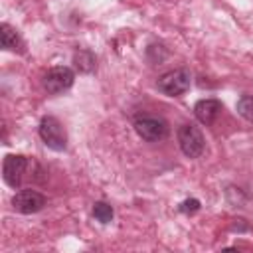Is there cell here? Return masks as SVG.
Returning <instances> with one entry per match:
<instances>
[{"label":"cell","instance_id":"cell-1","mask_svg":"<svg viewBox=\"0 0 253 253\" xmlns=\"http://www.w3.org/2000/svg\"><path fill=\"white\" fill-rule=\"evenodd\" d=\"M38 132H40L42 142H43L47 148H51V150H55V152L65 150V146H67V132H65L63 125H61L55 117H51V115L42 117Z\"/></svg>","mask_w":253,"mask_h":253},{"label":"cell","instance_id":"cell-2","mask_svg":"<svg viewBox=\"0 0 253 253\" xmlns=\"http://www.w3.org/2000/svg\"><path fill=\"white\" fill-rule=\"evenodd\" d=\"M190 83H192L190 71L180 67V69H172V71L162 73L156 81V87L166 97H180L190 89Z\"/></svg>","mask_w":253,"mask_h":253},{"label":"cell","instance_id":"cell-3","mask_svg":"<svg viewBox=\"0 0 253 253\" xmlns=\"http://www.w3.org/2000/svg\"><path fill=\"white\" fill-rule=\"evenodd\" d=\"M134 130L146 142L164 140L168 136V132H170L168 123L162 117H154V115H138L134 119Z\"/></svg>","mask_w":253,"mask_h":253},{"label":"cell","instance_id":"cell-4","mask_svg":"<svg viewBox=\"0 0 253 253\" xmlns=\"http://www.w3.org/2000/svg\"><path fill=\"white\" fill-rule=\"evenodd\" d=\"M176 138H178V144H180V150L188 156V158H198L204 154L206 150V140H204V134L202 130L196 126V125H182L176 132Z\"/></svg>","mask_w":253,"mask_h":253},{"label":"cell","instance_id":"cell-5","mask_svg":"<svg viewBox=\"0 0 253 253\" xmlns=\"http://www.w3.org/2000/svg\"><path fill=\"white\" fill-rule=\"evenodd\" d=\"M75 81V73L71 67L67 65H55L51 69H47L42 77V85L49 95H59L63 91H67Z\"/></svg>","mask_w":253,"mask_h":253},{"label":"cell","instance_id":"cell-6","mask_svg":"<svg viewBox=\"0 0 253 253\" xmlns=\"http://www.w3.org/2000/svg\"><path fill=\"white\" fill-rule=\"evenodd\" d=\"M30 168V160L24 156V154H6L4 158V164H2V176H4V182L10 186V188H20L24 178H26V172Z\"/></svg>","mask_w":253,"mask_h":253},{"label":"cell","instance_id":"cell-7","mask_svg":"<svg viewBox=\"0 0 253 253\" xmlns=\"http://www.w3.org/2000/svg\"><path fill=\"white\" fill-rule=\"evenodd\" d=\"M45 196L38 190H32V188H26V190H20L14 194L12 198V208L18 211V213H36L40 211L43 206H45Z\"/></svg>","mask_w":253,"mask_h":253},{"label":"cell","instance_id":"cell-8","mask_svg":"<svg viewBox=\"0 0 253 253\" xmlns=\"http://www.w3.org/2000/svg\"><path fill=\"white\" fill-rule=\"evenodd\" d=\"M221 111H223V105L217 99H200L194 105V115L202 125H211L221 115Z\"/></svg>","mask_w":253,"mask_h":253},{"label":"cell","instance_id":"cell-9","mask_svg":"<svg viewBox=\"0 0 253 253\" xmlns=\"http://www.w3.org/2000/svg\"><path fill=\"white\" fill-rule=\"evenodd\" d=\"M0 42L4 49L10 51H24V42L20 34L10 26V24H0Z\"/></svg>","mask_w":253,"mask_h":253},{"label":"cell","instance_id":"cell-10","mask_svg":"<svg viewBox=\"0 0 253 253\" xmlns=\"http://www.w3.org/2000/svg\"><path fill=\"white\" fill-rule=\"evenodd\" d=\"M73 63H75V69H77L79 73H91V71H95V67H97V57H95L93 51L81 47V49H77V51L73 53Z\"/></svg>","mask_w":253,"mask_h":253},{"label":"cell","instance_id":"cell-11","mask_svg":"<svg viewBox=\"0 0 253 253\" xmlns=\"http://www.w3.org/2000/svg\"><path fill=\"white\" fill-rule=\"evenodd\" d=\"M113 215H115V211H113L111 204H107V202H95V204H93V217H95L97 221L109 223V221L113 219Z\"/></svg>","mask_w":253,"mask_h":253},{"label":"cell","instance_id":"cell-12","mask_svg":"<svg viewBox=\"0 0 253 253\" xmlns=\"http://www.w3.org/2000/svg\"><path fill=\"white\" fill-rule=\"evenodd\" d=\"M235 109H237V113H239L245 121L253 123V95H241V97L237 99Z\"/></svg>","mask_w":253,"mask_h":253},{"label":"cell","instance_id":"cell-13","mask_svg":"<svg viewBox=\"0 0 253 253\" xmlns=\"http://www.w3.org/2000/svg\"><path fill=\"white\" fill-rule=\"evenodd\" d=\"M198 210H200V200H196V198L184 200V202L180 204V211H182V213H196Z\"/></svg>","mask_w":253,"mask_h":253}]
</instances>
